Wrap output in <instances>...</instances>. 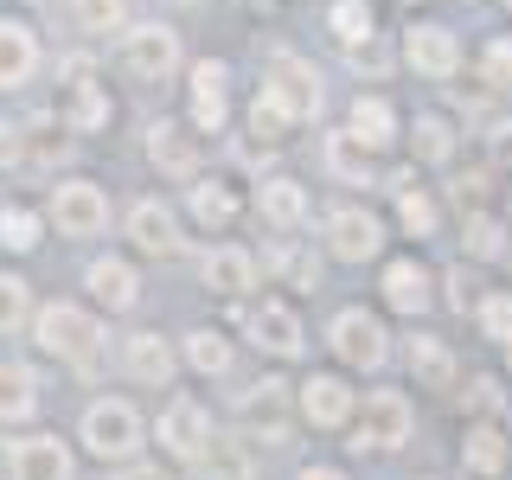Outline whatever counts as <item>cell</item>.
Wrapping results in <instances>:
<instances>
[{
    "mask_svg": "<svg viewBox=\"0 0 512 480\" xmlns=\"http://www.w3.org/2000/svg\"><path fill=\"white\" fill-rule=\"evenodd\" d=\"M32 340H39L52 359L77 365V372H90L96 352H103V320L90 308H77V301H52V308L32 314Z\"/></svg>",
    "mask_w": 512,
    "mask_h": 480,
    "instance_id": "cell-1",
    "label": "cell"
},
{
    "mask_svg": "<svg viewBox=\"0 0 512 480\" xmlns=\"http://www.w3.org/2000/svg\"><path fill=\"white\" fill-rule=\"evenodd\" d=\"M116 71L128 77V84H167L173 71H180V32L173 26H122L116 39Z\"/></svg>",
    "mask_w": 512,
    "mask_h": 480,
    "instance_id": "cell-2",
    "label": "cell"
},
{
    "mask_svg": "<svg viewBox=\"0 0 512 480\" xmlns=\"http://www.w3.org/2000/svg\"><path fill=\"white\" fill-rule=\"evenodd\" d=\"M84 448L96 461H135V448H141V416L135 404H122V397H96V404L84 410Z\"/></svg>",
    "mask_w": 512,
    "mask_h": 480,
    "instance_id": "cell-3",
    "label": "cell"
},
{
    "mask_svg": "<svg viewBox=\"0 0 512 480\" xmlns=\"http://www.w3.org/2000/svg\"><path fill=\"white\" fill-rule=\"evenodd\" d=\"M45 218L58 224V237H103L109 231V192L96 180H58L52 199H45Z\"/></svg>",
    "mask_w": 512,
    "mask_h": 480,
    "instance_id": "cell-4",
    "label": "cell"
},
{
    "mask_svg": "<svg viewBox=\"0 0 512 480\" xmlns=\"http://www.w3.org/2000/svg\"><path fill=\"white\" fill-rule=\"evenodd\" d=\"M410 423H416V410H410L404 391H372V397H365L359 429H352V448H404Z\"/></svg>",
    "mask_w": 512,
    "mask_h": 480,
    "instance_id": "cell-5",
    "label": "cell"
},
{
    "mask_svg": "<svg viewBox=\"0 0 512 480\" xmlns=\"http://www.w3.org/2000/svg\"><path fill=\"white\" fill-rule=\"evenodd\" d=\"M186 96H192V128H199V135H218L224 116H231V64L199 58L186 71Z\"/></svg>",
    "mask_w": 512,
    "mask_h": 480,
    "instance_id": "cell-6",
    "label": "cell"
},
{
    "mask_svg": "<svg viewBox=\"0 0 512 480\" xmlns=\"http://www.w3.org/2000/svg\"><path fill=\"white\" fill-rule=\"evenodd\" d=\"M327 340L333 352H340L346 365H359V372H378L384 359H391V340H384V327L365 308H346V314H333V327H327Z\"/></svg>",
    "mask_w": 512,
    "mask_h": 480,
    "instance_id": "cell-7",
    "label": "cell"
},
{
    "mask_svg": "<svg viewBox=\"0 0 512 480\" xmlns=\"http://www.w3.org/2000/svg\"><path fill=\"white\" fill-rule=\"evenodd\" d=\"M237 423L250 429V436H263L269 448L288 442V384L282 378H263L244 391V404H237Z\"/></svg>",
    "mask_w": 512,
    "mask_h": 480,
    "instance_id": "cell-8",
    "label": "cell"
},
{
    "mask_svg": "<svg viewBox=\"0 0 512 480\" xmlns=\"http://www.w3.org/2000/svg\"><path fill=\"white\" fill-rule=\"evenodd\" d=\"M160 448H167L173 461H205L212 423H205V410L192 404V397H173V404L160 410Z\"/></svg>",
    "mask_w": 512,
    "mask_h": 480,
    "instance_id": "cell-9",
    "label": "cell"
},
{
    "mask_svg": "<svg viewBox=\"0 0 512 480\" xmlns=\"http://www.w3.org/2000/svg\"><path fill=\"white\" fill-rule=\"evenodd\" d=\"M404 64L416 77H429V84H448V77L461 71V45L448 26H416L404 32Z\"/></svg>",
    "mask_w": 512,
    "mask_h": 480,
    "instance_id": "cell-10",
    "label": "cell"
},
{
    "mask_svg": "<svg viewBox=\"0 0 512 480\" xmlns=\"http://www.w3.org/2000/svg\"><path fill=\"white\" fill-rule=\"evenodd\" d=\"M327 250L340 263H365V256L384 250V224L372 212H359V205H340V212H327Z\"/></svg>",
    "mask_w": 512,
    "mask_h": 480,
    "instance_id": "cell-11",
    "label": "cell"
},
{
    "mask_svg": "<svg viewBox=\"0 0 512 480\" xmlns=\"http://www.w3.org/2000/svg\"><path fill=\"white\" fill-rule=\"evenodd\" d=\"M122 231H128V244L148 250V256H180V218L160 199H135L128 218H122Z\"/></svg>",
    "mask_w": 512,
    "mask_h": 480,
    "instance_id": "cell-12",
    "label": "cell"
},
{
    "mask_svg": "<svg viewBox=\"0 0 512 480\" xmlns=\"http://www.w3.org/2000/svg\"><path fill=\"white\" fill-rule=\"evenodd\" d=\"M148 160L167 180H199V135L186 122H148Z\"/></svg>",
    "mask_w": 512,
    "mask_h": 480,
    "instance_id": "cell-13",
    "label": "cell"
},
{
    "mask_svg": "<svg viewBox=\"0 0 512 480\" xmlns=\"http://www.w3.org/2000/svg\"><path fill=\"white\" fill-rule=\"evenodd\" d=\"M7 474L13 480H71V448L58 436H20L7 448Z\"/></svg>",
    "mask_w": 512,
    "mask_h": 480,
    "instance_id": "cell-14",
    "label": "cell"
},
{
    "mask_svg": "<svg viewBox=\"0 0 512 480\" xmlns=\"http://www.w3.org/2000/svg\"><path fill=\"white\" fill-rule=\"evenodd\" d=\"M263 84H276V90L288 96V109H295L301 122H308V116H320V96H327V90H320V71H314L308 58H295V52H276V58H269V77H263Z\"/></svg>",
    "mask_w": 512,
    "mask_h": 480,
    "instance_id": "cell-15",
    "label": "cell"
},
{
    "mask_svg": "<svg viewBox=\"0 0 512 480\" xmlns=\"http://www.w3.org/2000/svg\"><path fill=\"white\" fill-rule=\"evenodd\" d=\"M39 32L26 20H0V90H26L39 77Z\"/></svg>",
    "mask_w": 512,
    "mask_h": 480,
    "instance_id": "cell-16",
    "label": "cell"
},
{
    "mask_svg": "<svg viewBox=\"0 0 512 480\" xmlns=\"http://www.w3.org/2000/svg\"><path fill=\"white\" fill-rule=\"evenodd\" d=\"M109 116H116V103H109V84H64L58 96V122L71 128V135H96V128H109Z\"/></svg>",
    "mask_w": 512,
    "mask_h": 480,
    "instance_id": "cell-17",
    "label": "cell"
},
{
    "mask_svg": "<svg viewBox=\"0 0 512 480\" xmlns=\"http://www.w3.org/2000/svg\"><path fill=\"white\" fill-rule=\"evenodd\" d=\"M250 340L263 352H276V359H295L301 352V314L288 301H263V308H250Z\"/></svg>",
    "mask_w": 512,
    "mask_h": 480,
    "instance_id": "cell-18",
    "label": "cell"
},
{
    "mask_svg": "<svg viewBox=\"0 0 512 480\" xmlns=\"http://www.w3.org/2000/svg\"><path fill=\"white\" fill-rule=\"evenodd\" d=\"M301 416H308L314 429H340L352 416V384L333 378V372H314L308 384H301Z\"/></svg>",
    "mask_w": 512,
    "mask_h": 480,
    "instance_id": "cell-19",
    "label": "cell"
},
{
    "mask_svg": "<svg viewBox=\"0 0 512 480\" xmlns=\"http://www.w3.org/2000/svg\"><path fill=\"white\" fill-rule=\"evenodd\" d=\"M84 282H90V295L103 301L109 314H128L141 301V276H135V263H122V256H96Z\"/></svg>",
    "mask_w": 512,
    "mask_h": 480,
    "instance_id": "cell-20",
    "label": "cell"
},
{
    "mask_svg": "<svg viewBox=\"0 0 512 480\" xmlns=\"http://www.w3.org/2000/svg\"><path fill=\"white\" fill-rule=\"evenodd\" d=\"M205 288H212V295H250L256 288V256L244 244L205 250Z\"/></svg>",
    "mask_w": 512,
    "mask_h": 480,
    "instance_id": "cell-21",
    "label": "cell"
},
{
    "mask_svg": "<svg viewBox=\"0 0 512 480\" xmlns=\"http://www.w3.org/2000/svg\"><path fill=\"white\" fill-rule=\"evenodd\" d=\"M122 372L135 384H173V346L160 333H128L122 340Z\"/></svg>",
    "mask_w": 512,
    "mask_h": 480,
    "instance_id": "cell-22",
    "label": "cell"
},
{
    "mask_svg": "<svg viewBox=\"0 0 512 480\" xmlns=\"http://www.w3.org/2000/svg\"><path fill=\"white\" fill-rule=\"evenodd\" d=\"M320 160H327V173L340 186H365V180H372V148H365L352 128H333L327 148H320Z\"/></svg>",
    "mask_w": 512,
    "mask_h": 480,
    "instance_id": "cell-23",
    "label": "cell"
},
{
    "mask_svg": "<svg viewBox=\"0 0 512 480\" xmlns=\"http://www.w3.org/2000/svg\"><path fill=\"white\" fill-rule=\"evenodd\" d=\"M256 212L276 224V231H295V224L308 218V186L301 180H263L256 186Z\"/></svg>",
    "mask_w": 512,
    "mask_h": 480,
    "instance_id": "cell-24",
    "label": "cell"
},
{
    "mask_svg": "<svg viewBox=\"0 0 512 480\" xmlns=\"http://www.w3.org/2000/svg\"><path fill=\"white\" fill-rule=\"evenodd\" d=\"M384 301H391L397 314H423L429 308V269L410 263V256H397V263L384 269Z\"/></svg>",
    "mask_w": 512,
    "mask_h": 480,
    "instance_id": "cell-25",
    "label": "cell"
},
{
    "mask_svg": "<svg viewBox=\"0 0 512 480\" xmlns=\"http://www.w3.org/2000/svg\"><path fill=\"white\" fill-rule=\"evenodd\" d=\"M352 135L365 141V148H391L397 141V109H391V96H352Z\"/></svg>",
    "mask_w": 512,
    "mask_h": 480,
    "instance_id": "cell-26",
    "label": "cell"
},
{
    "mask_svg": "<svg viewBox=\"0 0 512 480\" xmlns=\"http://www.w3.org/2000/svg\"><path fill=\"white\" fill-rule=\"evenodd\" d=\"M39 410V378L20 359H0V423H26Z\"/></svg>",
    "mask_w": 512,
    "mask_h": 480,
    "instance_id": "cell-27",
    "label": "cell"
},
{
    "mask_svg": "<svg viewBox=\"0 0 512 480\" xmlns=\"http://www.w3.org/2000/svg\"><path fill=\"white\" fill-rule=\"evenodd\" d=\"M410 372H416L423 391H448V384H455V352H448L436 333H416L410 340Z\"/></svg>",
    "mask_w": 512,
    "mask_h": 480,
    "instance_id": "cell-28",
    "label": "cell"
},
{
    "mask_svg": "<svg viewBox=\"0 0 512 480\" xmlns=\"http://www.w3.org/2000/svg\"><path fill=\"white\" fill-rule=\"evenodd\" d=\"M461 461H468V474L480 480H493L506 468V436H500V423H468V436H461Z\"/></svg>",
    "mask_w": 512,
    "mask_h": 480,
    "instance_id": "cell-29",
    "label": "cell"
},
{
    "mask_svg": "<svg viewBox=\"0 0 512 480\" xmlns=\"http://www.w3.org/2000/svg\"><path fill=\"white\" fill-rule=\"evenodd\" d=\"M301 116L288 109V96L276 90V84H263L256 90V103H250V135L256 141H288V128H295Z\"/></svg>",
    "mask_w": 512,
    "mask_h": 480,
    "instance_id": "cell-30",
    "label": "cell"
},
{
    "mask_svg": "<svg viewBox=\"0 0 512 480\" xmlns=\"http://www.w3.org/2000/svg\"><path fill=\"white\" fill-rule=\"evenodd\" d=\"M186 205H192V218H199V224H212V231H218V224H231V218H237V192L224 186V180H192Z\"/></svg>",
    "mask_w": 512,
    "mask_h": 480,
    "instance_id": "cell-31",
    "label": "cell"
},
{
    "mask_svg": "<svg viewBox=\"0 0 512 480\" xmlns=\"http://www.w3.org/2000/svg\"><path fill=\"white\" fill-rule=\"evenodd\" d=\"M39 231H45L39 212H26V205H0V250L32 256V250H39Z\"/></svg>",
    "mask_w": 512,
    "mask_h": 480,
    "instance_id": "cell-32",
    "label": "cell"
},
{
    "mask_svg": "<svg viewBox=\"0 0 512 480\" xmlns=\"http://www.w3.org/2000/svg\"><path fill=\"white\" fill-rule=\"evenodd\" d=\"M186 365L199 378H224V372H231V346H224V333H212V327L186 333Z\"/></svg>",
    "mask_w": 512,
    "mask_h": 480,
    "instance_id": "cell-33",
    "label": "cell"
},
{
    "mask_svg": "<svg viewBox=\"0 0 512 480\" xmlns=\"http://www.w3.org/2000/svg\"><path fill=\"white\" fill-rule=\"evenodd\" d=\"M71 20H77V32L103 39V32L128 26V0H71Z\"/></svg>",
    "mask_w": 512,
    "mask_h": 480,
    "instance_id": "cell-34",
    "label": "cell"
},
{
    "mask_svg": "<svg viewBox=\"0 0 512 480\" xmlns=\"http://www.w3.org/2000/svg\"><path fill=\"white\" fill-rule=\"evenodd\" d=\"M397 218H404V231L410 237H436V199H429L423 186H397Z\"/></svg>",
    "mask_w": 512,
    "mask_h": 480,
    "instance_id": "cell-35",
    "label": "cell"
},
{
    "mask_svg": "<svg viewBox=\"0 0 512 480\" xmlns=\"http://www.w3.org/2000/svg\"><path fill=\"white\" fill-rule=\"evenodd\" d=\"M410 141H416V160H429V167H442V160L455 154V128H448L442 116H416Z\"/></svg>",
    "mask_w": 512,
    "mask_h": 480,
    "instance_id": "cell-36",
    "label": "cell"
},
{
    "mask_svg": "<svg viewBox=\"0 0 512 480\" xmlns=\"http://www.w3.org/2000/svg\"><path fill=\"white\" fill-rule=\"evenodd\" d=\"M333 39L340 45H372V7L365 0H333Z\"/></svg>",
    "mask_w": 512,
    "mask_h": 480,
    "instance_id": "cell-37",
    "label": "cell"
},
{
    "mask_svg": "<svg viewBox=\"0 0 512 480\" xmlns=\"http://www.w3.org/2000/svg\"><path fill=\"white\" fill-rule=\"evenodd\" d=\"M205 480H256V468L237 442H212L205 448Z\"/></svg>",
    "mask_w": 512,
    "mask_h": 480,
    "instance_id": "cell-38",
    "label": "cell"
},
{
    "mask_svg": "<svg viewBox=\"0 0 512 480\" xmlns=\"http://www.w3.org/2000/svg\"><path fill=\"white\" fill-rule=\"evenodd\" d=\"M32 320V288L20 276H7L0 269V333H13V327H26Z\"/></svg>",
    "mask_w": 512,
    "mask_h": 480,
    "instance_id": "cell-39",
    "label": "cell"
},
{
    "mask_svg": "<svg viewBox=\"0 0 512 480\" xmlns=\"http://www.w3.org/2000/svg\"><path fill=\"white\" fill-rule=\"evenodd\" d=\"M474 314H480V333H487V340H506L512 346V295H506V288H500V295H487Z\"/></svg>",
    "mask_w": 512,
    "mask_h": 480,
    "instance_id": "cell-40",
    "label": "cell"
},
{
    "mask_svg": "<svg viewBox=\"0 0 512 480\" xmlns=\"http://www.w3.org/2000/svg\"><path fill=\"white\" fill-rule=\"evenodd\" d=\"M480 84L487 90H512V39H493L480 52Z\"/></svg>",
    "mask_w": 512,
    "mask_h": 480,
    "instance_id": "cell-41",
    "label": "cell"
},
{
    "mask_svg": "<svg viewBox=\"0 0 512 480\" xmlns=\"http://www.w3.org/2000/svg\"><path fill=\"white\" fill-rule=\"evenodd\" d=\"M500 244H506V224L493 212H468V250L474 256H500Z\"/></svg>",
    "mask_w": 512,
    "mask_h": 480,
    "instance_id": "cell-42",
    "label": "cell"
},
{
    "mask_svg": "<svg viewBox=\"0 0 512 480\" xmlns=\"http://www.w3.org/2000/svg\"><path fill=\"white\" fill-rule=\"evenodd\" d=\"M269 263H276L282 276H288V288H314V282H320V263H314L308 250H276Z\"/></svg>",
    "mask_w": 512,
    "mask_h": 480,
    "instance_id": "cell-43",
    "label": "cell"
},
{
    "mask_svg": "<svg viewBox=\"0 0 512 480\" xmlns=\"http://www.w3.org/2000/svg\"><path fill=\"white\" fill-rule=\"evenodd\" d=\"M461 404L480 410V416H493L506 404V391H500V378H468V391H461Z\"/></svg>",
    "mask_w": 512,
    "mask_h": 480,
    "instance_id": "cell-44",
    "label": "cell"
},
{
    "mask_svg": "<svg viewBox=\"0 0 512 480\" xmlns=\"http://www.w3.org/2000/svg\"><path fill=\"white\" fill-rule=\"evenodd\" d=\"M448 308H461V314L480 308V301H474V276H468V269H448Z\"/></svg>",
    "mask_w": 512,
    "mask_h": 480,
    "instance_id": "cell-45",
    "label": "cell"
},
{
    "mask_svg": "<svg viewBox=\"0 0 512 480\" xmlns=\"http://www.w3.org/2000/svg\"><path fill=\"white\" fill-rule=\"evenodd\" d=\"M20 160H26V128L0 122V167H20Z\"/></svg>",
    "mask_w": 512,
    "mask_h": 480,
    "instance_id": "cell-46",
    "label": "cell"
},
{
    "mask_svg": "<svg viewBox=\"0 0 512 480\" xmlns=\"http://www.w3.org/2000/svg\"><path fill=\"white\" fill-rule=\"evenodd\" d=\"M487 154H493V167H512V122L487 128Z\"/></svg>",
    "mask_w": 512,
    "mask_h": 480,
    "instance_id": "cell-47",
    "label": "cell"
},
{
    "mask_svg": "<svg viewBox=\"0 0 512 480\" xmlns=\"http://www.w3.org/2000/svg\"><path fill=\"white\" fill-rule=\"evenodd\" d=\"M116 480H167L160 468H148V461H122V474Z\"/></svg>",
    "mask_w": 512,
    "mask_h": 480,
    "instance_id": "cell-48",
    "label": "cell"
},
{
    "mask_svg": "<svg viewBox=\"0 0 512 480\" xmlns=\"http://www.w3.org/2000/svg\"><path fill=\"white\" fill-rule=\"evenodd\" d=\"M295 480H346L340 468H308V474H295Z\"/></svg>",
    "mask_w": 512,
    "mask_h": 480,
    "instance_id": "cell-49",
    "label": "cell"
},
{
    "mask_svg": "<svg viewBox=\"0 0 512 480\" xmlns=\"http://www.w3.org/2000/svg\"><path fill=\"white\" fill-rule=\"evenodd\" d=\"M506 7H512V0H506Z\"/></svg>",
    "mask_w": 512,
    "mask_h": 480,
    "instance_id": "cell-50",
    "label": "cell"
}]
</instances>
